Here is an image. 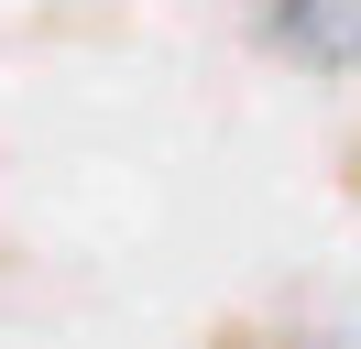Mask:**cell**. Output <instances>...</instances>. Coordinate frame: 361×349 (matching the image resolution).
Returning <instances> with one entry per match:
<instances>
[{"instance_id": "6da1fadb", "label": "cell", "mask_w": 361, "mask_h": 349, "mask_svg": "<svg viewBox=\"0 0 361 349\" xmlns=\"http://www.w3.org/2000/svg\"><path fill=\"white\" fill-rule=\"evenodd\" d=\"M252 44L295 77H361V0H252Z\"/></svg>"}, {"instance_id": "7a4b0ae2", "label": "cell", "mask_w": 361, "mask_h": 349, "mask_svg": "<svg viewBox=\"0 0 361 349\" xmlns=\"http://www.w3.org/2000/svg\"><path fill=\"white\" fill-rule=\"evenodd\" d=\"M208 349H317L295 317H219L208 327Z\"/></svg>"}, {"instance_id": "3957f363", "label": "cell", "mask_w": 361, "mask_h": 349, "mask_svg": "<svg viewBox=\"0 0 361 349\" xmlns=\"http://www.w3.org/2000/svg\"><path fill=\"white\" fill-rule=\"evenodd\" d=\"M350 196H361V142H350Z\"/></svg>"}]
</instances>
